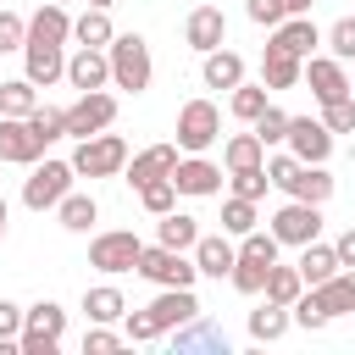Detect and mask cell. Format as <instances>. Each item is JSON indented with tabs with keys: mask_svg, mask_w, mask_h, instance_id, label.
I'll use <instances>...</instances> for the list:
<instances>
[{
	"mask_svg": "<svg viewBox=\"0 0 355 355\" xmlns=\"http://www.w3.org/2000/svg\"><path fill=\"white\" fill-rule=\"evenodd\" d=\"M183 39H189V50H216V44H227V17L216 11V6H194L189 11V22H183Z\"/></svg>",
	"mask_w": 355,
	"mask_h": 355,
	"instance_id": "cell-20",
	"label": "cell"
},
{
	"mask_svg": "<svg viewBox=\"0 0 355 355\" xmlns=\"http://www.w3.org/2000/svg\"><path fill=\"white\" fill-rule=\"evenodd\" d=\"M283 194H288V200L327 205V200H333V172H327V161H300V166H294V178L283 183Z\"/></svg>",
	"mask_w": 355,
	"mask_h": 355,
	"instance_id": "cell-17",
	"label": "cell"
},
{
	"mask_svg": "<svg viewBox=\"0 0 355 355\" xmlns=\"http://www.w3.org/2000/svg\"><path fill=\"white\" fill-rule=\"evenodd\" d=\"M72 161H50V155H39L33 161V172H28V183H22V205L28 211H55L61 205V194L72 189Z\"/></svg>",
	"mask_w": 355,
	"mask_h": 355,
	"instance_id": "cell-5",
	"label": "cell"
},
{
	"mask_svg": "<svg viewBox=\"0 0 355 355\" xmlns=\"http://www.w3.org/2000/svg\"><path fill=\"white\" fill-rule=\"evenodd\" d=\"M0 239H6V200H0Z\"/></svg>",
	"mask_w": 355,
	"mask_h": 355,
	"instance_id": "cell-56",
	"label": "cell"
},
{
	"mask_svg": "<svg viewBox=\"0 0 355 355\" xmlns=\"http://www.w3.org/2000/svg\"><path fill=\"white\" fill-rule=\"evenodd\" d=\"M333 255H338V266H349V272H355V227H344V233L333 239Z\"/></svg>",
	"mask_w": 355,
	"mask_h": 355,
	"instance_id": "cell-53",
	"label": "cell"
},
{
	"mask_svg": "<svg viewBox=\"0 0 355 355\" xmlns=\"http://www.w3.org/2000/svg\"><path fill=\"white\" fill-rule=\"evenodd\" d=\"M222 166H227V172H244V166H266V144L255 139V128H250V133H233V139L222 144Z\"/></svg>",
	"mask_w": 355,
	"mask_h": 355,
	"instance_id": "cell-31",
	"label": "cell"
},
{
	"mask_svg": "<svg viewBox=\"0 0 355 355\" xmlns=\"http://www.w3.org/2000/svg\"><path fill=\"white\" fill-rule=\"evenodd\" d=\"M111 11H100V6H83V17H72V44H111Z\"/></svg>",
	"mask_w": 355,
	"mask_h": 355,
	"instance_id": "cell-32",
	"label": "cell"
},
{
	"mask_svg": "<svg viewBox=\"0 0 355 355\" xmlns=\"http://www.w3.org/2000/svg\"><path fill=\"white\" fill-rule=\"evenodd\" d=\"M139 205H144L150 216H166V211L178 205V189H172V178H150V183H139Z\"/></svg>",
	"mask_w": 355,
	"mask_h": 355,
	"instance_id": "cell-40",
	"label": "cell"
},
{
	"mask_svg": "<svg viewBox=\"0 0 355 355\" xmlns=\"http://www.w3.org/2000/svg\"><path fill=\"white\" fill-rule=\"evenodd\" d=\"M22 39H28V17H17V11H0V55L22 50Z\"/></svg>",
	"mask_w": 355,
	"mask_h": 355,
	"instance_id": "cell-50",
	"label": "cell"
},
{
	"mask_svg": "<svg viewBox=\"0 0 355 355\" xmlns=\"http://www.w3.org/2000/svg\"><path fill=\"white\" fill-rule=\"evenodd\" d=\"M67 333V311L55 300H39L22 311V333H17V355H55Z\"/></svg>",
	"mask_w": 355,
	"mask_h": 355,
	"instance_id": "cell-3",
	"label": "cell"
},
{
	"mask_svg": "<svg viewBox=\"0 0 355 355\" xmlns=\"http://www.w3.org/2000/svg\"><path fill=\"white\" fill-rule=\"evenodd\" d=\"M67 83H72L78 94L105 89V83H111V61H105V50H100V44H78V50L67 55Z\"/></svg>",
	"mask_w": 355,
	"mask_h": 355,
	"instance_id": "cell-13",
	"label": "cell"
},
{
	"mask_svg": "<svg viewBox=\"0 0 355 355\" xmlns=\"http://www.w3.org/2000/svg\"><path fill=\"white\" fill-rule=\"evenodd\" d=\"M294 166H300V161H294L288 150H277V155H266V183H272V189H283V183L294 178Z\"/></svg>",
	"mask_w": 355,
	"mask_h": 355,
	"instance_id": "cell-52",
	"label": "cell"
},
{
	"mask_svg": "<svg viewBox=\"0 0 355 355\" xmlns=\"http://www.w3.org/2000/svg\"><path fill=\"white\" fill-rule=\"evenodd\" d=\"M266 272H272V261H255V255H233V272H227V283H233L239 294H261V288H266Z\"/></svg>",
	"mask_w": 355,
	"mask_h": 355,
	"instance_id": "cell-39",
	"label": "cell"
},
{
	"mask_svg": "<svg viewBox=\"0 0 355 355\" xmlns=\"http://www.w3.org/2000/svg\"><path fill=\"white\" fill-rule=\"evenodd\" d=\"M178 144H150V150H139L128 166H122V178L139 189V183H150V178H172V166H178Z\"/></svg>",
	"mask_w": 355,
	"mask_h": 355,
	"instance_id": "cell-21",
	"label": "cell"
},
{
	"mask_svg": "<svg viewBox=\"0 0 355 355\" xmlns=\"http://www.w3.org/2000/svg\"><path fill=\"white\" fill-rule=\"evenodd\" d=\"M311 294L322 300L327 322H333V316H355V272H349V266H338V272H333L327 283H316Z\"/></svg>",
	"mask_w": 355,
	"mask_h": 355,
	"instance_id": "cell-23",
	"label": "cell"
},
{
	"mask_svg": "<svg viewBox=\"0 0 355 355\" xmlns=\"http://www.w3.org/2000/svg\"><path fill=\"white\" fill-rule=\"evenodd\" d=\"M272 305H294L300 294H305V277H300V266H277L272 261V272H266V288H261Z\"/></svg>",
	"mask_w": 355,
	"mask_h": 355,
	"instance_id": "cell-34",
	"label": "cell"
},
{
	"mask_svg": "<svg viewBox=\"0 0 355 355\" xmlns=\"http://www.w3.org/2000/svg\"><path fill=\"white\" fill-rule=\"evenodd\" d=\"M200 78H205V89H239L244 83V55H233V50H205V67H200Z\"/></svg>",
	"mask_w": 355,
	"mask_h": 355,
	"instance_id": "cell-25",
	"label": "cell"
},
{
	"mask_svg": "<svg viewBox=\"0 0 355 355\" xmlns=\"http://www.w3.org/2000/svg\"><path fill=\"white\" fill-rule=\"evenodd\" d=\"M39 155H44V144H39V133L28 128V116H0V161L33 166Z\"/></svg>",
	"mask_w": 355,
	"mask_h": 355,
	"instance_id": "cell-15",
	"label": "cell"
},
{
	"mask_svg": "<svg viewBox=\"0 0 355 355\" xmlns=\"http://www.w3.org/2000/svg\"><path fill=\"white\" fill-rule=\"evenodd\" d=\"M272 239L277 244H311V239H322V205H311V200H288V205H277L272 211Z\"/></svg>",
	"mask_w": 355,
	"mask_h": 355,
	"instance_id": "cell-8",
	"label": "cell"
},
{
	"mask_svg": "<svg viewBox=\"0 0 355 355\" xmlns=\"http://www.w3.org/2000/svg\"><path fill=\"white\" fill-rule=\"evenodd\" d=\"M311 6H316V0H288V17H294V11H311Z\"/></svg>",
	"mask_w": 355,
	"mask_h": 355,
	"instance_id": "cell-54",
	"label": "cell"
},
{
	"mask_svg": "<svg viewBox=\"0 0 355 355\" xmlns=\"http://www.w3.org/2000/svg\"><path fill=\"white\" fill-rule=\"evenodd\" d=\"M300 277H305V288H316V283H327L333 272H338V255H333V244H322V239H311V244H300Z\"/></svg>",
	"mask_w": 355,
	"mask_h": 355,
	"instance_id": "cell-27",
	"label": "cell"
},
{
	"mask_svg": "<svg viewBox=\"0 0 355 355\" xmlns=\"http://www.w3.org/2000/svg\"><path fill=\"white\" fill-rule=\"evenodd\" d=\"M161 227H155V244H166V250H194V239H200V222L189 216V211H166V216H155Z\"/></svg>",
	"mask_w": 355,
	"mask_h": 355,
	"instance_id": "cell-30",
	"label": "cell"
},
{
	"mask_svg": "<svg viewBox=\"0 0 355 355\" xmlns=\"http://www.w3.org/2000/svg\"><path fill=\"white\" fill-rule=\"evenodd\" d=\"M189 255H194L200 277H227V272H233V255H239V244H233V233H200Z\"/></svg>",
	"mask_w": 355,
	"mask_h": 355,
	"instance_id": "cell-18",
	"label": "cell"
},
{
	"mask_svg": "<svg viewBox=\"0 0 355 355\" xmlns=\"http://www.w3.org/2000/svg\"><path fill=\"white\" fill-rule=\"evenodd\" d=\"M55 222L67 227V233H89L94 222H100V205H94V194H61V205H55Z\"/></svg>",
	"mask_w": 355,
	"mask_h": 355,
	"instance_id": "cell-29",
	"label": "cell"
},
{
	"mask_svg": "<svg viewBox=\"0 0 355 355\" xmlns=\"http://www.w3.org/2000/svg\"><path fill=\"white\" fill-rule=\"evenodd\" d=\"M266 94H272V89H266V83H239V89H233V94H227V111H233V116H239V122H255V116H261V111H266V105H272V100H266Z\"/></svg>",
	"mask_w": 355,
	"mask_h": 355,
	"instance_id": "cell-37",
	"label": "cell"
},
{
	"mask_svg": "<svg viewBox=\"0 0 355 355\" xmlns=\"http://www.w3.org/2000/svg\"><path fill=\"white\" fill-rule=\"evenodd\" d=\"M105 61H111V83H116V89H128V94H144V89H150V78H155V61H150L144 33H111Z\"/></svg>",
	"mask_w": 355,
	"mask_h": 355,
	"instance_id": "cell-1",
	"label": "cell"
},
{
	"mask_svg": "<svg viewBox=\"0 0 355 355\" xmlns=\"http://www.w3.org/2000/svg\"><path fill=\"white\" fill-rule=\"evenodd\" d=\"M349 94H355V78H349Z\"/></svg>",
	"mask_w": 355,
	"mask_h": 355,
	"instance_id": "cell-57",
	"label": "cell"
},
{
	"mask_svg": "<svg viewBox=\"0 0 355 355\" xmlns=\"http://www.w3.org/2000/svg\"><path fill=\"white\" fill-rule=\"evenodd\" d=\"M55 6H67V0H55Z\"/></svg>",
	"mask_w": 355,
	"mask_h": 355,
	"instance_id": "cell-58",
	"label": "cell"
},
{
	"mask_svg": "<svg viewBox=\"0 0 355 355\" xmlns=\"http://www.w3.org/2000/svg\"><path fill=\"white\" fill-rule=\"evenodd\" d=\"M111 122H116V94H105V89H89L67 105V139H89Z\"/></svg>",
	"mask_w": 355,
	"mask_h": 355,
	"instance_id": "cell-9",
	"label": "cell"
},
{
	"mask_svg": "<svg viewBox=\"0 0 355 355\" xmlns=\"http://www.w3.org/2000/svg\"><path fill=\"white\" fill-rule=\"evenodd\" d=\"M133 272H139L144 283H155V288H194V277H200L194 255H189V250H166V244H144Z\"/></svg>",
	"mask_w": 355,
	"mask_h": 355,
	"instance_id": "cell-2",
	"label": "cell"
},
{
	"mask_svg": "<svg viewBox=\"0 0 355 355\" xmlns=\"http://www.w3.org/2000/svg\"><path fill=\"white\" fill-rule=\"evenodd\" d=\"M17 333H22V305L17 300H0V355L17 349Z\"/></svg>",
	"mask_w": 355,
	"mask_h": 355,
	"instance_id": "cell-47",
	"label": "cell"
},
{
	"mask_svg": "<svg viewBox=\"0 0 355 355\" xmlns=\"http://www.w3.org/2000/svg\"><path fill=\"white\" fill-rule=\"evenodd\" d=\"M172 189L189 194V200H211V194H222V166L205 161V155H178V166H172Z\"/></svg>",
	"mask_w": 355,
	"mask_h": 355,
	"instance_id": "cell-11",
	"label": "cell"
},
{
	"mask_svg": "<svg viewBox=\"0 0 355 355\" xmlns=\"http://www.w3.org/2000/svg\"><path fill=\"white\" fill-rule=\"evenodd\" d=\"M122 338H128V344H155L161 327H155L150 311H128V316H122Z\"/></svg>",
	"mask_w": 355,
	"mask_h": 355,
	"instance_id": "cell-46",
	"label": "cell"
},
{
	"mask_svg": "<svg viewBox=\"0 0 355 355\" xmlns=\"http://www.w3.org/2000/svg\"><path fill=\"white\" fill-rule=\"evenodd\" d=\"M144 311L155 316V327H161V333H172V327H183V322H194V316H200V300H194V288H161Z\"/></svg>",
	"mask_w": 355,
	"mask_h": 355,
	"instance_id": "cell-19",
	"label": "cell"
},
{
	"mask_svg": "<svg viewBox=\"0 0 355 355\" xmlns=\"http://www.w3.org/2000/svg\"><path fill=\"white\" fill-rule=\"evenodd\" d=\"M28 39H50V44H72V17H67V6H55V0H44L33 17H28Z\"/></svg>",
	"mask_w": 355,
	"mask_h": 355,
	"instance_id": "cell-24",
	"label": "cell"
},
{
	"mask_svg": "<svg viewBox=\"0 0 355 355\" xmlns=\"http://www.w3.org/2000/svg\"><path fill=\"white\" fill-rule=\"evenodd\" d=\"M288 316H294V327H305V333H322V327H327V311H322V300H316L311 288L288 305Z\"/></svg>",
	"mask_w": 355,
	"mask_h": 355,
	"instance_id": "cell-43",
	"label": "cell"
},
{
	"mask_svg": "<svg viewBox=\"0 0 355 355\" xmlns=\"http://www.w3.org/2000/svg\"><path fill=\"white\" fill-rule=\"evenodd\" d=\"M250 227H261V211H255V200H244V194H227V200H222V233L244 239Z\"/></svg>",
	"mask_w": 355,
	"mask_h": 355,
	"instance_id": "cell-35",
	"label": "cell"
},
{
	"mask_svg": "<svg viewBox=\"0 0 355 355\" xmlns=\"http://www.w3.org/2000/svg\"><path fill=\"white\" fill-rule=\"evenodd\" d=\"M39 105V89L28 78H0V116H28Z\"/></svg>",
	"mask_w": 355,
	"mask_h": 355,
	"instance_id": "cell-36",
	"label": "cell"
},
{
	"mask_svg": "<svg viewBox=\"0 0 355 355\" xmlns=\"http://www.w3.org/2000/svg\"><path fill=\"white\" fill-rule=\"evenodd\" d=\"M128 166V139L122 133H89V139H78V150H72V172L78 178H116Z\"/></svg>",
	"mask_w": 355,
	"mask_h": 355,
	"instance_id": "cell-4",
	"label": "cell"
},
{
	"mask_svg": "<svg viewBox=\"0 0 355 355\" xmlns=\"http://www.w3.org/2000/svg\"><path fill=\"white\" fill-rule=\"evenodd\" d=\"M22 78L33 89H50L55 78H67V44L50 39H22Z\"/></svg>",
	"mask_w": 355,
	"mask_h": 355,
	"instance_id": "cell-10",
	"label": "cell"
},
{
	"mask_svg": "<svg viewBox=\"0 0 355 355\" xmlns=\"http://www.w3.org/2000/svg\"><path fill=\"white\" fill-rule=\"evenodd\" d=\"M272 44L305 61V55H316V44H322V28L311 22V11H294V17H283V22L272 28Z\"/></svg>",
	"mask_w": 355,
	"mask_h": 355,
	"instance_id": "cell-16",
	"label": "cell"
},
{
	"mask_svg": "<svg viewBox=\"0 0 355 355\" xmlns=\"http://www.w3.org/2000/svg\"><path fill=\"white\" fill-rule=\"evenodd\" d=\"M244 11H250V22H261V28H277V22L288 17V0H244Z\"/></svg>",
	"mask_w": 355,
	"mask_h": 355,
	"instance_id": "cell-51",
	"label": "cell"
},
{
	"mask_svg": "<svg viewBox=\"0 0 355 355\" xmlns=\"http://www.w3.org/2000/svg\"><path fill=\"white\" fill-rule=\"evenodd\" d=\"M322 128L338 139V133H355V94H338L322 105Z\"/></svg>",
	"mask_w": 355,
	"mask_h": 355,
	"instance_id": "cell-42",
	"label": "cell"
},
{
	"mask_svg": "<svg viewBox=\"0 0 355 355\" xmlns=\"http://www.w3.org/2000/svg\"><path fill=\"white\" fill-rule=\"evenodd\" d=\"M83 6H100V11H111V6H116V0H83Z\"/></svg>",
	"mask_w": 355,
	"mask_h": 355,
	"instance_id": "cell-55",
	"label": "cell"
},
{
	"mask_svg": "<svg viewBox=\"0 0 355 355\" xmlns=\"http://www.w3.org/2000/svg\"><path fill=\"white\" fill-rule=\"evenodd\" d=\"M233 178V194H244V200H261L272 183H266V166H244V172H227Z\"/></svg>",
	"mask_w": 355,
	"mask_h": 355,
	"instance_id": "cell-48",
	"label": "cell"
},
{
	"mask_svg": "<svg viewBox=\"0 0 355 355\" xmlns=\"http://www.w3.org/2000/svg\"><path fill=\"white\" fill-rule=\"evenodd\" d=\"M28 128H33V133H39V144L50 150L55 139H67V111H61V105H44V100H39V105L28 111Z\"/></svg>",
	"mask_w": 355,
	"mask_h": 355,
	"instance_id": "cell-38",
	"label": "cell"
},
{
	"mask_svg": "<svg viewBox=\"0 0 355 355\" xmlns=\"http://www.w3.org/2000/svg\"><path fill=\"white\" fill-rule=\"evenodd\" d=\"M111 349H122V333H111V322H94L83 333V355H111Z\"/></svg>",
	"mask_w": 355,
	"mask_h": 355,
	"instance_id": "cell-49",
	"label": "cell"
},
{
	"mask_svg": "<svg viewBox=\"0 0 355 355\" xmlns=\"http://www.w3.org/2000/svg\"><path fill=\"white\" fill-rule=\"evenodd\" d=\"M288 327H294L288 305H272V300H261V305L250 311V338H255V344H277Z\"/></svg>",
	"mask_w": 355,
	"mask_h": 355,
	"instance_id": "cell-28",
	"label": "cell"
},
{
	"mask_svg": "<svg viewBox=\"0 0 355 355\" xmlns=\"http://www.w3.org/2000/svg\"><path fill=\"white\" fill-rule=\"evenodd\" d=\"M83 311H89V322H122L128 300H122V288L100 283V288H83Z\"/></svg>",
	"mask_w": 355,
	"mask_h": 355,
	"instance_id": "cell-33",
	"label": "cell"
},
{
	"mask_svg": "<svg viewBox=\"0 0 355 355\" xmlns=\"http://www.w3.org/2000/svg\"><path fill=\"white\" fill-rule=\"evenodd\" d=\"M194 349H216V355H227V333L222 327H211V322H183V327H172V355H194Z\"/></svg>",
	"mask_w": 355,
	"mask_h": 355,
	"instance_id": "cell-22",
	"label": "cell"
},
{
	"mask_svg": "<svg viewBox=\"0 0 355 355\" xmlns=\"http://www.w3.org/2000/svg\"><path fill=\"white\" fill-rule=\"evenodd\" d=\"M277 239H272V227H250L244 239H239V255H255V261H277Z\"/></svg>",
	"mask_w": 355,
	"mask_h": 355,
	"instance_id": "cell-45",
	"label": "cell"
},
{
	"mask_svg": "<svg viewBox=\"0 0 355 355\" xmlns=\"http://www.w3.org/2000/svg\"><path fill=\"white\" fill-rule=\"evenodd\" d=\"M283 144H288L294 161H327V155H333V133L322 128V116H288Z\"/></svg>",
	"mask_w": 355,
	"mask_h": 355,
	"instance_id": "cell-12",
	"label": "cell"
},
{
	"mask_svg": "<svg viewBox=\"0 0 355 355\" xmlns=\"http://www.w3.org/2000/svg\"><path fill=\"white\" fill-rule=\"evenodd\" d=\"M300 72H305V61H300V55H288V50H277V44H266V50H261V83H266V89H294V83H300Z\"/></svg>",
	"mask_w": 355,
	"mask_h": 355,
	"instance_id": "cell-26",
	"label": "cell"
},
{
	"mask_svg": "<svg viewBox=\"0 0 355 355\" xmlns=\"http://www.w3.org/2000/svg\"><path fill=\"white\" fill-rule=\"evenodd\" d=\"M139 250H144V239H139L133 227H111V233H94L89 266L105 272V277H116V272H133V266H139Z\"/></svg>",
	"mask_w": 355,
	"mask_h": 355,
	"instance_id": "cell-7",
	"label": "cell"
},
{
	"mask_svg": "<svg viewBox=\"0 0 355 355\" xmlns=\"http://www.w3.org/2000/svg\"><path fill=\"white\" fill-rule=\"evenodd\" d=\"M250 128H255V139H261V144L272 150V144H283V133H288V111H277V105H266V111H261V116H255Z\"/></svg>",
	"mask_w": 355,
	"mask_h": 355,
	"instance_id": "cell-44",
	"label": "cell"
},
{
	"mask_svg": "<svg viewBox=\"0 0 355 355\" xmlns=\"http://www.w3.org/2000/svg\"><path fill=\"white\" fill-rule=\"evenodd\" d=\"M300 83H311L316 105H327V100L349 94V72H344V61H333V55H305V72H300Z\"/></svg>",
	"mask_w": 355,
	"mask_h": 355,
	"instance_id": "cell-14",
	"label": "cell"
},
{
	"mask_svg": "<svg viewBox=\"0 0 355 355\" xmlns=\"http://www.w3.org/2000/svg\"><path fill=\"white\" fill-rule=\"evenodd\" d=\"M322 44H327V55H333V61H344V67H349V61H355V17H338V22L322 33Z\"/></svg>",
	"mask_w": 355,
	"mask_h": 355,
	"instance_id": "cell-41",
	"label": "cell"
},
{
	"mask_svg": "<svg viewBox=\"0 0 355 355\" xmlns=\"http://www.w3.org/2000/svg\"><path fill=\"white\" fill-rule=\"evenodd\" d=\"M216 139H222V111L211 100H189L178 111V150L183 155H205Z\"/></svg>",
	"mask_w": 355,
	"mask_h": 355,
	"instance_id": "cell-6",
	"label": "cell"
}]
</instances>
